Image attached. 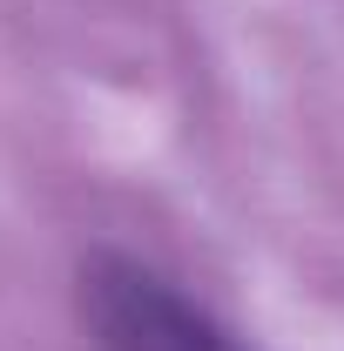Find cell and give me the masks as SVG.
<instances>
[{"instance_id": "obj_1", "label": "cell", "mask_w": 344, "mask_h": 351, "mask_svg": "<svg viewBox=\"0 0 344 351\" xmlns=\"http://www.w3.org/2000/svg\"><path fill=\"white\" fill-rule=\"evenodd\" d=\"M75 311L95 351H250L236 331H223L196 298H182L162 270L95 250L75 277Z\"/></svg>"}]
</instances>
